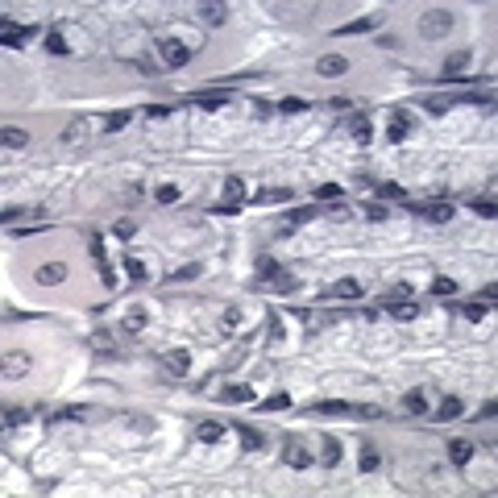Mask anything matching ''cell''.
<instances>
[{"instance_id":"18","label":"cell","mask_w":498,"mask_h":498,"mask_svg":"<svg viewBox=\"0 0 498 498\" xmlns=\"http://www.w3.org/2000/svg\"><path fill=\"white\" fill-rule=\"evenodd\" d=\"M465 67H469V50H453V54L444 59V83H457L465 75Z\"/></svg>"},{"instance_id":"21","label":"cell","mask_w":498,"mask_h":498,"mask_svg":"<svg viewBox=\"0 0 498 498\" xmlns=\"http://www.w3.org/2000/svg\"><path fill=\"white\" fill-rule=\"evenodd\" d=\"M67 278V266L63 262H46V266H38V274H33V282H42V287H59Z\"/></svg>"},{"instance_id":"58","label":"cell","mask_w":498,"mask_h":498,"mask_svg":"<svg viewBox=\"0 0 498 498\" xmlns=\"http://www.w3.org/2000/svg\"><path fill=\"white\" fill-rule=\"evenodd\" d=\"M478 299H486V303H495V299H498V287H495V282H490V287H486V291H482Z\"/></svg>"},{"instance_id":"36","label":"cell","mask_w":498,"mask_h":498,"mask_svg":"<svg viewBox=\"0 0 498 498\" xmlns=\"http://www.w3.org/2000/svg\"><path fill=\"white\" fill-rule=\"evenodd\" d=\"M461 287H457V278H448V274H436L432 278V295H440V299H453Z\"/></svg>"},{"instance_id":"24","label":"cell","mask_w":498,"mask_h":498,"mask_svg":"<svg viewBox=\"0 0 498 498\" xmlns=\"http://www.w3.org/2000/svg\"><path fill=\"white\" fill-rule=\"evenodd\" d=\"M233 428H237V436H241V448H249V453H257V448L266 444V436H262L253 423H246V419H237Z\"/></svg>"},{"instance_id":"8","label":"cell","mask_w":498,"mask_h":498,"mask_svg":"<svg viewBox=\"0 0 498 498\" xmlns=\"http://www.w3.org/2000/svg\"><path fill=\"white\" fill-rule=\"evenodd\" d=\"M229 100H233V87H216V91H191V96H187V104H195V108H208V112L225 108Z\"/></svg>"},{"instance_id":"15","label":"cell","mask_w":498,"mask_h":498,"mask_svg":"<svg viewBox=\"0 0 498 498\" xmlns=\"http://www.w3.org/2000/svg\"><path fill=\"white\" fill-rule=\"evenodd\" d=\"M0 370H4V382H17V378L29 374V357H25V353H4Z\"/></svg>"},{"instance_id":"16","label":"cell","mask_w":498,"mask_h":498,"mask_svg":"<svg viewBox=\"0 0 498 498\" xmlns=\"http://www.w3.org/2000/svg\"><path fill=\"white\" fill-rule=\"evenodd\" d=\"M444 448H448V461H453L457 469H465V465L474 461V440H465V436H457V440H448Z\"/></svg>"},{"instance_id":"45","label":"cell","mask_w":498,"mask_h":498,"mask_svg":"<svg viewBox=\"0 0 498 498\" xmlns=\"http://www.w3.org/2000/svg\"><path fill=\"white\" fill-rule=\"evenodd\" d=\"M469 208H474L478 216H486V220H495V195H474V199H469Z\"/></svg>"},{"instance_id":"13","label":"cell","mask_w":498,"mask_h":498,"mask_svg":"<svg viewBox=\"0 0 498 498\" xmlns=\"http://www.w3.org/2000/svg\"><path fill=\"white\" fill-rule=\"evenodd\" d=\"M382 25V13H370V17H357V21H349V25H336L332 33L336 38H353V33H370V29H378Z\"/></svg>"},{"instance_id":"28","label":"cell","mask_w":498,"mask_h":498,"mask_svg":"<svg viewBox=\"0 0 498 498\" xmlns=\"http://www.w3.org/2000/svg\"><path fill=\"white\" fill-rule=\"evenodd\" d=\"M316 71H320L324 80H336V75H345V71H349V59H340V54H324V59L316 63Z\"/></svg>"},{"instance_id":"20","label":"cell","mask_w":498,"mask_h":498,"mask_svg":"<svg viewBox=\"0 0 498 498\" xmlns=\"http://www.w3.org/2000/svg\"><path fill=\"white\" fill-rule=\"evenodd\" d=\"M29 33H33V25H13V21L0 25V42H4V46H25Z\"/></svg>"},{"instance_id":"2","label":"cell","mask_w":498,"mask_h":498,"mask_svg":"<svg viewBox=\"0 0 498 498\" xmlns=\"http://www.w3.org/2000/svg\"><path fill=\"white\" fill-rule=\"evenodd\" d=\"M246 199H249L246 179H241V174H229V179H225V199L212 208V216H237V212L246 208Z\"/></svg>"},{"instance_id":"32","label":"cell","mask_w":498,"mask_h":498,"mask_svg":"<svg viewBox=\"0 0 498 498\" xmlns=\"http://www.w3.org/2000/svg\"><path fill=\"white\" fill-rule=\"evenodd\" d=\"M253 204H291V187H266L253 195Z\"/></svg>"},{"instance_id":"9","label":"cell","mask_w":498,"mask_h":498,"mask_svg":"<svg viewBox=\"0 0 498 498\" xmlns=\"http://www.w3.org/2000/svg\"><path fill=\"white\" fill-rule=\"evenodd\" d=\"M412 129H415V116H412V112H403V108H395V112H391V125H386V142L399 146V142H407Z\"/></svg>"},{"instance_id":"34","label":"cell","mask_w":498,"mask_h":498,"mask_svg":"<svg viewBox=\"0 0 498 498\" xmlns=\"http://www.w3.org/2000/svg\"><path fill=\"white\" fill-rule=\"evenodd\" d=\"M0 142H4V150H21V146H29V133L17 129V125H8V129L0 133Z\"/></svg>"},{"instance_id":"22","label":"cell","mask_w":498,"mask_h":498,"mask_svg":"<svg viewBox=\"0 0 498 498\" xmlns=\"http://www.w3.org/2000/svg\"><path fill=\"white\" fill-rule=\"evenodd\" d=\"M361 295H365V287L357 278H340L332 291H324V299H361Z\"/></svg>"},{"instance_id":"3","label":"cell","mask_w":498,"mask_h":498,"mask_svg":"<svg viewBox=\"0 0 498 498\" xmlns=\"http://www.w3.org/2000/svg\"><path fill=\"white\" fill-rule=\"evenodd\" d=\"M448 29H453V13H448V8H428V13L419 17V33H423L428 42L448 38Z\"/></svg>"},{"instance_id":"40","label":"cell","mask_w":498,"mask_h":498,"mask_svg":"<svg viewBox=\"0 0 498 498\" xmlns=\"http://www.w3.org/2000/svg\"><path fill=\"white\" fill-rule=\"evenodd\" d=\"M204 270H208L204 262H187V266H179V270L170 274V282H191V278H199Z\"/></svg>"},{"instance_id":"37","label":"cell","mask_w":498,"mask_h":498,"mask_svg":"<svg viewBox=\"0 0 498 498\" xmlns=\"http://www.w3.org/2000/svg\"><path fill=\"white\" fill-rule=\"evenodd\" d=\"M382 465V457H378V444H361V461H357V469L361 474H374Z\"/></svg>"},{"instance_id":"47","label":"cell","mask_w":498,"mask_h":498,"mask_svg":"<svg viewBox=\"0 0 498 498\" xmlns=\"http://www.w3.org/2000/svg\"><path fill=\"white\" fill-rule=\"evenodd\" d=\"M237 324H241V308H237V303H229V308H225V316H220V332L229 336Z\"/></svg>"},{"instance_id":"54","label":"cell","mask_w":498,"mask_h":498,"mask_svg":"<svg viewBox=\"0 0 498 498\" xmlns=\"http://www.w3.org/2000/svg\"><path fill=\"white\" fill-rule=\"evenodd\" d=\"M361 212H365V220H386V216H391V212H386V204H374V199H370Z\"/></svg>"},{"instance_id":"6","label":"cell","mask_w":498,"mask_h":498,"mask_svg":"<svg viewBox=\"0 0 498 498\" xmlns=\"http://www.w3.org/2000/svg\"><path fill=\"white\" fill-rule=\"evenodd\" d=\"M282 465H291V469H312V465H316V453H308L299 436H282Z\"/></svg>"},{"instance_id":"23","label":"cell","mask_w":498,"mask_h":498,"mask_svg":"<svg viewBox=\"0 0 498 498\" xmlns=\"http://www.w3.org/2000/svg\"><path fill=\"white\" fill-rule=\"evenodd\" d=\"M146 324H150V312H146V308H137V303H133V308H129V312L121 316V329L129 332V336H137V332L146 329Z\"/></svg>"},{"instance_id":"57","label":"cell","mask_w":498,"mask_h":498,"mask_svg":"<svg viewBox=\"0 0 498 498\" xmlns=\"http://www.w3.org/2000/svg\"><path fill=\"white\" fill-rule=\"evenodd\" d=\"M474 419H478V423H482V419H495V399H490V403H486V407H482V412L474 415Z\"/></svg>"},{"instance_id":"12","label":"cell","mask_w":498,"mask_h":498,"mask_svg":"<svg viewBox=\"0 0 498 498\" xmlns=\"http://www.w3.org/2000/svg\"><path fill=\"white\" fill-rule=\"evenodd\" d=\"M340 457H345L340 440H336L332 432H320V465H324V469H336V465H340Z\"/></svg>"},{"instance_id":"19","label":"cell","mask_w":498,"mask_h":498,"mask_svg":"<svg viewBox=\"0 0 498 498\" xmlns=\"http://www.w3.org/2000/svg\"><path fill=\"white\" fill-rule=\"evenodd\" d=\"M216 403H253V386H249V382L220 386V391H216Z\"/></svg>"},{"instance_id":"49","label":"cell","mask_w":498,"mask_h":498,"mask_svg":"<svg viewBox=\"0 0 498 498\" xmlns=\"http://www.w3.org/2000/svg\"><path fill=\"white\" fill-rule=\"evenodd\" d=\"M129 116H133L129 108H116V112L104 121V133H116V129H125V125H129Z\"/></svg>"},{"instance_id":"55","label":"cell","mask_w":498,"mask_h":498,"mask_svg":"<svg viewBox=\"0 0 498 498\" xmlns=\"http://www.w3.org/2000/svg\"><path fill=\"white\" fill-rule=\"evenodd\" d=\"M133 233H137V225H133V220H116V225H112V237H121V241H129Z\"/></svg>"},{"instance_id":"5","label":"cell","mask_w":498,"mask_h":498,"mask_svg":"<svg viewBox=\"0 0 498 498\" xmlns=\"http://www.w3.org/2000/svg\"><path fill=\"white\" fill-rule=\"evenodd\" d=\"M87 249H91V262H96V270H100V282H104L108 291H116V270H112V262H108L104 237H100V233H91V237H87Z\"/></svg>"},{"instance_id":"56","label":"cell","mask_w":498,"mask_h":498,"mask_svg":"<svg viewBox=\"0 0 498 498\" xmlns=\"http://www.w3.org/2000/svg\"><path fill=\"white\" fill-rule=\"evenodd\" d=\"M146 116H150V121H166V116H170V108H166V104H150V108H146Z\"/></svg>"},{"instance_id":"25","label":"cell","mask_w":498,"mask_h":498,"mask_svg":"<svg viewBox=\"0 0 498 498\" xmlns=\"http://www.w3.org/2000/svg\"><path fill=\"white\" fill-rule=\"evenodd\" d=\"M412 295H415L412 282H395L391 291H382V295H378V303H382V308H395V303H407Z\"/></svg>"},{"instance_id":"14","label":"cell","mask_w":498,"mask_h":498,"mask_svg":"<svg viewBox=\"0 0 498 498\" xmlns=\"http://www.w3.org/2000/svg\"><path fill=\"white\" fill-rule=\"evenodd\" d=\"M163 365H166V378H183L191 370V353L187 349H170V353H163Z\"/></svg>"},{"instance_id":"52","label":"cell","mask_w":498,"mask_h":498,"mask_svg":"<svg viewBox=\"0 0 498 498\" xmlns=\"http://www.w3.org/2000/svg\"><path fill=\"white\" fill-rule=\"evenodd\" d=\"M154 199H158V204H174V199H179V187H174V183H163V187H154Z\"/></svg>"},{"instance_id":"39","label":"cell","mask_w":498,"mask_h":498,"mask_svg":"<svg viewBox=\"0 0 498 498\" xmlns=\"http://www.w3.org/2000/svg\"><path fill=\"white\" fill-rule=\"evenodd\" d=\"M386 312H391L399 324H412L415 316H419V303H415V299H407V303H395V308H386Z\"/></svg>"},{"instance_id":"35","label":"cell","mask_w":498,"mask_h":498,"mask_svg":"<svg viewBox=\"0 0 498 498\" xmlns=\"http://www.w3.org/2000/svg\"><path fill=\"white\" fill-rule=\"evenodd\" d=\"M125 274H129V282H146V278H150L146 262H142V257H133V253H125Z\"/></svg>"},{"instance_id":"27","label":"cell","mask_w":498,"mask_h":498,"mask_svg":"<svg viewBox=\"0 0 498 498\" xmlns=\"http://www.w3.org/2000/svg\"><path fill=\"white\" fill-rule=\"evenodd\" d=\"M195 440H199V444H220V440H225V423H216V419H204V423L195 428Z\"/></svg>"},{"instance_id":"4","label":"cell","mask_w":498,"mask_h":498,"mask_svg":"<svg viewBox=\"0 0 498 498\" xmlns=\"http://www.w3.org/2000/svg\"><path fill=\"white\" fill-rule=\"evenodd\" d=\"M191 54H195V50H191L183 38H158V63H163V67H187Z\"/></svg>"},{"instance_id":"46","label":"cell","mask_w":498,"mask_h":498,"mask_svg":"<svg viewBox=\"0 0 498 498\" xmlns=\"http://www.w3.org/2000/svg\"><path fill=\"white\" fill-rule=\"evenodd\" d=\"M291 220L287 225H308V220H316V216H324V208L316 204V208H295V212H287Z\"/></svg>"},{"instance_id":"43","label":"cell","mask_w":498,"mask_h":498,"mask_svg":"<svg viewBox=\"0 0 498 498\" xmlns=\"http://www.w3.org/2000/svg\"><path fill=\"white\" fill-rule=\"evenodd\" d=\"M83 137H87V121H83V116H75V121L63 129V146H75V142H83Z\"/></svg>"},{"instance_id":"51","label":"cell","mask_w":498,"mask_h":498,"mask_svg":"<svg viewBox=\"0 0 498 498\" xmlns=\"http://www.w3.org/2000/svg\"><path fill=\"white\" fill-rule=\"evenodd\" d=\"M340 195H345V187H340V183H320V187H316V199H340Z\"/></svg>"},{"instance_id":"53","label":"cell","mask_w":498,"mask_h":498,"mask_svg":"<svg viewBox=\"0 0 498 498\" xmlns=\"http://www.w3.org/2000/svg\"><path fill=\"white\" fill-rule=\"evenodd\" d=\"M266 345H270V349L282 345V320H278V316H270V336H266Z\"/></svg>"},{"instance_id":"38","label":"cell","mask_w":498,"mask_h":498,"mask_svg":"<svg viewBox=\"0 0 498 498\" xmlns=\"http://www.w3.org/2000/svg\"><path fill=\"white\" fill-rule=\"evenodd\" d=\"M403 407L412 415H428V391H407L403 395Z\"/></svg>"},{"instance_id":"41","label":"cell","mask_w":498,"mask_h":498,"mask_svg":"<svg viewBox=\"0 0 498 498\" xmlns=\"http://www.w3.org/2000/svg\"><path fill=\"white\" fill-rule=\"evenodd\" d=\"M457 312H461L465 320H474V324H478L482 316H490V303H486V299H474V303H461Z\"/></svg>"},{"instance_id":"1","label":"cell","mask_w":498,"mask_h":498,"mask_svg":"<svg viewBox=\"0 0 498 498\" xmlns=\"http://www.w3.org/2000/svg\"><path fill=\"white\" fill-rule=\"evenodd\" d=\"M249 291H270V295H295L299 291V278L291 270H282L270 253H257V270L249 278Z\"/></svg>"},{"instance_id":"31","label":"cell","mask_w":498,"mask_h":498,"mask_svg":"<svg viewBox=\"0 0 498 498\" xmlns=\"http://www.w3.org/2000/svg\"><path fill=\"white\" fill-rule=\"evenodd\" d=\"M419 104H423V108H428V112H436V116H440V112H448V108H457V104H461V100H457V96H453V91H448V96H423V100H419Z\"/></svg>"},{"instance_id":"33","label":"cell","mask_w":498,"mask_h":498,"mask_svg":"<svg viewBox=\"0 0 498 498\" xmlns=\"http://www.w3.org/2000/svg\"><path fill=\"white\" fill-rule=\"evenodd\" d=\"M199 17L208 25H225L229 21V4H199Z\"/></svg>"},{"instance_id":"48","label":"cell","mask_w":498,"mask_h":498,"mask_svg":"<svg viewBox=\"0 0 498 498\" xmlns=\"http://www.w3.org/2000/svg\"><path fill=\"white\" fill-rule=\"evenodd\" d=\"M308 108H312V104H308V100H299V96H287V100H278V104H274V112H308Z\"/></svg>"},{"instance_id":"50","label":"cell","mask_w":498,"mask_h":498,"mask_svg":"<svg viewBox=\"0 0 498 498\" xmlns=\"http://www.w3.org/2000/svg\"><path fill=\"white\" fill-rule=\"evenodd\" d=\"M29 419V412L25 407H4V432H13V428H21Z\"/></svg>"},{"instance_id":"29","label":"cell","mask_w":498,"mask_h":498,"mask_svg":"<svg viewBox=\"0 0 498 498\" xmlns=\"http://www.w3.org/2000/svg\"><path fill=\"white\" fill-rule=\"evenodd\" d=\"M461 412H465V403H461L457 395H444V399H440V407H436V415H432V419H440V423H448V419H461Z\"/></svg>"},{"instance_id":"7","label":"cell","mask_w":498,"mask_h":498,"mask_svg":"<svg viewBox=\"0 0 498 498\" xmlns=\"http://www.w3.org/2000/svg\"><path fill=\"white\" fill-rule=\"evenodd\" d=\"M415 216H423V220H432V225H448L457 212H453V204L448 199H436V204H407Z\"/></svg>"},{"instance_id":"17","label":"cell","mask_w":498,"mask_h":498,"mask_svg":"<svg viewBox=\"0 0 498 498\" xmlns=\"http://www.w3.org/2000/svg\"><path fill=\"white\" fill-rule=\"evenodd\" d=\"M46 50H50L54 59L75 54V50H71V42H67V33H63V25H50V29H46Z\"/></svg>"},{"instance_id":"26","label":"cell","mask_w":498,"mask_h":498,"mask_svg":"<svg viewBox=\"0 0 498 498\" xmlns=\"http://www.w3.org/2000/svg\"><path fill=\"white\" fill-rule=\"evenodd\" d=\"M308 415H353V403H345V399H324V403H308Z\"/></svg>"},{"instance_id":"11","label":"cell","mask_w":498,"mask_h":498,"mask_svg":"<svg viewBox=\"0 0 498 498\" xmlns=\"http://www.w3.org/2000/svg\"><path fill=\"white\" fill-rule=\"evenodd\" d=\"M87 345H91L100 357H108V361H112V357H125V349H116V340H112V332H108V329H96L91 336H87Z\"/></svg>"},{"instance_id":"42","label":"cell","mask_w":498,"mask_h":498,"mask_svg":"<svg viewBox=\"0 0 498 498\" xmlns=\"http://www.w3.org/2000/svg\"><path fill=\"white\" fill-rule=\"evenodd\" d=\"M257 407H262V412H287V407H291V395H287V391H274V395H266Z\"/></svg>"},{"instance_id":"44","label":"cell","mask_w":498,"mask_h":498,"mask_svg":"<svg viewBox=\"0 0 498 498\" xmlns=\"http://www.w3.org/2000/svg\"><path fill=\"white\" fill-rule=\"evenodd\" d=\"M374 195L378 199H407V191L399 183H374Z\"/></svg>"},{"instance_id":"10","label":"cell","mask_w":498,"mask_h":498,"mask_svg":"<svg viewBox=\"0 0 498 498\" xmlns=\"http://www.w3.org/2000/svg\"><path fill=\"white\" fill-rule=\"evenodd\" d=\"M345 133H349L357 146H370V142H374V125H370V116H361V112H349V116H345Z\"/></svg>"},{"instance_id":"30","label":"cell","mask_w":498,"mask_h":498,"mask_svg":"<svg viewBox=\"0 0 498 498\" xmlns=\"http://www.w3.org/2000/svg\"><path fill=\"white\" fill-rule=\"evenodd\" d=\"M87 415H91V407H59L46 415V423H83Z\"/></svg>"}]
</instances>
